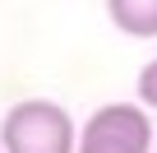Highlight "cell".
<instances>
[{
    "instance_id": "cell-1",
    "label": "cell",
    "mask_w": 157,
    "mask_h": 153,
    "mask_svg": "<svg viewBox=\"0 0 157 153\" xmlns=\"http://www.w3.org/2000/svg\"><path fill=\"white\" fill-rule=\"evenodd\" d=\"M78 125L60 102L23 98L0 121V148L5 153H74Z\"/></svg>"
},
{
    "instance_id": "cell-3",
    "label": "cell",
    "mask_w": 157,
    "mask_h": 153,
    "mask_svg": "<svg viewBox=\"0 0 157 153\" xmlns=\"http://www.w3.org/2000/svg\"><path fill=\"white\" fill-rule=\"evenodd\" d=\"M106 14L125 37H157V0H106Z\"/></svg>"
},
{
    "instance_id": "cell-6",
    "label": "cell",
    "mask_w": 157,
    "mask_h": 153,
    "mask_svg": "<svg viewBox=\"0 0 157 153\" xmlns=\"http://www.w3.org/2000/svg\"><path fill=\"white\" fill-rule=\"evenodd\" d=\"M152 148H157V144H152Z\"/></svg>"
},
{
    "instance_id": "cell-5",
    "label": "cell",
    "mask_w": 157,
    "mask_h": 153,
    "mask_svg": "<svg viewBox=\"0 0 157 153\" xmlns=\"http://www.w3.org/2000/svg\"><path fill=\"white\" fill-rule=\"evenodd\" d=\"M0 153H5V148H0Z\"/></svg>"
},
{
    "instance_id": "cell-2",
    "label": "cell",
    "mask_w": 157,
    "mask_h": 153,
    "mask_svg": "<svg viewBox=\"0 0 157 153\" xmlns=\"http://www.w3.org/2000/svg\"><path fill=\"white\" fill-rule=\"evenodd\" d=\"M152 116L143 102H106L78 130L74 153H152Z\"/></svg>"
},
{
    "instance_id": "cell-4",
    "label": "cell",
    "mask_w": 157,
    "mask_h": 153,
    "mask_svg": "<svg viewBox=\"0 0 157 153\" xmlns=\"http://www.w3.org/2000/svg\"><path fill=\"white\" fill-rule=\"evenodd\" d=\"M139 102H143L148 111H157V60H148V65L139 70Z\"/></svg>"
}]
</instances>
